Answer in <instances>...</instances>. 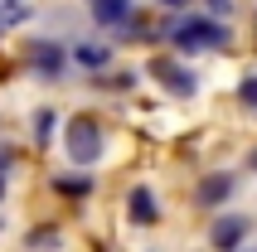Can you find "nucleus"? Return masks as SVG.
<instances>
[{
	"instance_id": "obj_18",
	"label": "nucleus",
	"mask_w": 257,
	"mask_h": 252,
	"mask_svg": "<svg viewBox=\"0 0 257 252\" xmlns=\"http://www.w3.org/2000/svg\"><path fill=\"white\" fill-rule=\"evenodd\" d=\"M160 5H165V10H185L189 0H160Z\"/></svg>"
},
{
	"instance_id": "obj_19",
	"label": "nucleus",
	"mask_w": 257,
	"mask_h": 252,
	"mask_svg": "<svg viewBox=\"0 0 257 252\" xmlns=\"http://www.w3.org/2000/svg\"><path fill=\"white\" fill-rule=\"evenodd\" d=\"M5 180H10V175H0V199H5Z\"/></svg>"
},
{
	"instance_id": "obj_21",
	"label": "nucleus",
	"mask_w": 257,
	"mask_h": 252,
	"mask_svg": "<svg viewBox=\"0 0 257 252\" xmlns=\"http://www.w3.org/2000/svg\"><path fill=\"white\" fill-rule=\"evenodd\" d=\"M238 252H257V247H238Z\"/></svg>"
},
{
	"instance_id": "obj_12",
	"label": "nucleus",
	"mask_w": 257,
	"mask_h": 252,
	"mask_svg": "<svg viewBox=\"0 0 257 252\" xmlns=\"http://www.w3.org/2000/svg\"><path fill=\"white\" fill-rule=\"evenodd\" d=\"M136 83H141L136 68H121V73H112V78H107V73H92V87H97V92H131Z\"/></svg>"
},
{
	"instance_id": "obj_10",
	"label": "nucleus",
	"mask_w": 257,
	"mask_h": 252,
	"mask_svg": "<svg viewBox=\"0 0 257 252\" xmlns=\"http://www.w3.org/2000/svg\"><path fill=\"white\" fill-rule=\"evenodd\" d=\"M126 218H131L136 228H156V223H160V199H156L151 184H136V189L126 194Z\"/></svg>"
},
{
	"instance_id": "obj_16",
	"label": "nucleus",
	"mask_w": 257,
	"mask_h": 252,
	"mask_svg": "<svg viewBox=\"0 0 257 252\" xmlns=\"http://www.w3.org/2000/svg\"><path fill=\"white\" fill-rule=\"evenodd\" d=\"M15 165H20V146L15 141H0V175H10Z\"/></svg>"
},
{
	"instance_id": "obj_20",
	"label": "nucleus",
	"mask_w": 257,
	"mask_h": 252,
	"mask_svg": "<svg viewBox=\"0 0 257 252\" xmlns=\"http://www.w3.org/2000/svg\"><path fill=\"white\" fill-rule=\"evenodd\" d=\"M247 165H252V170H257V151H252V155H247Z\"/></svg>"
},
{
	"instance_id": "obj_3",
	"label": "nucleus",
	"mask_w": 257,
	"mask_h": 252,
	"mask_svg": "<svg viewBox=\"0 0 257 252\" xmlns=\"http://www.w3.org/2000/svg\"><path fill=\"white\" fill-rule=\"evenodd\" d=\"M146 73H151V78H156L170 97H194V92H199V73L185 68L175 54H156L151 63H146Z\"/></svg>"
},
{
	"instance_id": "obj_1",
	"label": "nucleus",
	"mask_w": 257,
	"mask_h": 252,
	"mask_svg": "<svg viewBox=\"0 0 257 252\" xmlns=\"http://www.w3.org/2000/svg\"><path fill=\"white\" fill-rule=\"evenodd\" d=\"M156 39H165L175 54H223L233 49V29L199 10H170L156 25Z\"/></svg>"
},
{
	"instance_id": "obj_15",
	"label": "nucleus",
	"mask_w": 257,
	"mask_h": 252,
	"mask_svg": "<svg viewBox=\"0 0 257 252\" xmlns=\"http://www.w3.org/2000/svg\"><path fill=\"white\" fill-rule=\"evenodd\" d=\"M238 102H243L247 112H257V73H247L243 83H238Z\"/></svg>"
},
{
	"instance_id": "obj_8",
	"label": "nucleus",
	"mask_w": 257,
	"mask_h": 252,
	"mask_svg": "<svg viewBox=\"0 0 257 252\" xmlns=\"http://www.w3.org/2000/svg\"><path fill=\"white\" fill-rule=\"evenodd\" d=\"M87 15H92V25L97 29H121L136 20V0H87Z\"/></svg>"
},
{
	"instance_id": "obj_6",
	"label": "nucleus",
	"mask_w": 257,
	"mask_h": 252,
	"mask_svg": "<svg viewBox=\"0 0 257 252\" xmlns=\"http://www.w3.org/2000/svg\"><path fill=\"white\" fill-rule=\"evenodd\" d=\"M247 238H252V218L247 213H218L214 228H209V247L214 252H238Z\"/></svg>"
},
{
	"instance_id": "obj_14",
	"label": "nucleus",
	"mask_w": 257,
	"mask_h": 252,
	"mask_svg": "<svg viewBox=\"0 0 257 252\" xmlns=\"http://www.w3.org/2000/svg\"><path fill=\"white\" fill-rule=\"evenodd\" d=\"M29 126H34V141L49 146V141H54V126H58V112H54V107H39V112L29 116Z\"/></svg>"
},
{
	"instance_id": "obj_17",
	"label": "nucleus",
	"mask_w": 257,
	"mask_h": 252,
	"mask_svg": "<svg viewBox=\"0 0 257 252\" xmlns=\"http://www.w3.org/2000/svg\"><path fill=\"white\" fill-rule=\"evenodd\" d=\"M209 5H214V15H228V10H233L228 0H209Z\"/></svg>"
},
{
	"instance_id": "obj_11",
	"label": "nucleus",
	"mask_w": 257,
	"mask_h": 252,
	"mask_svg": "<svg viewBox=\"0 0 257 252\" xmlns=\"http://www.w3.org/2000/svg\"><path fill=\"white\" fill-rule=\"evenodd\" d=\"M63 247V228L58 223H39L25 233V252H58Z\"/></svg>"
},
{
	"instance_id": "obj_5",
	"label": "nucleus",
	"mask_w": 257,
	"mask_h": 252,
	"mask_svg": "<svg viewBox=\"0 0 257 252\" xmlns=\"http://www.w3.org/2000/svg\"><path fill=\"white\" fill-rule=\"evenodd\" d=\"M233 194H238V175H233V170H209V175H199V184H194V209L223 213V204H233Z\"/></svg>"
},
{
	"instance_id": "obj_4",
	"label": "nucleus",
	"mask_w": 257,
	"mask_h": 252,
	"mask_svg": "<svg viewBox=\"0 0 257 252\" xmlns=\"http://www.w3.org/2000/svg\"><path fill=\"white\" fill-rule=\"evenodd\" d=\"M25 63L34 78H44V83H58L63 73H68V44H58V39H34L25 49Z\"/></svg>"
},
{
	"instance_id": "obj_2",
	"label": "nucleus",
	"mask_w": 257,
	"mask_h": 252,
	"mask_svg": "<svg viewBox=\"0 0 257 252\" xmlns=\"http://www.w3.org/2000/svg\"><path fill=\"white\" fill-rule=\"evenodd\" d=\"M63 146H68V160L73 170H87V165H97L102 151H107V126L97 121V116H73L68 126H63Z\"/></svg>"
},
{
	"instance_id": "obj_9",
	"label": "nucleus",
	"mask_w": 257,
	"mask_h": 252,
	"mask_svg": "<svg viewBox=\"0 0 257 252\" xmlns=\"http://www.w3.org/2000/svg\"><path fill=\"white\" fill-rule=\"evenodd\" d=\"M49 189H54L58 199H68V204H83V199H92L97 180H92L87 170H58V175H49Z\"/></svg>"
},
{
	"instance_id": "obj_13",
	"label": "nucleus",
	"mask_w": 257,
	"mask_h": 252,
	"mask_svg": "<svg viewBox=\"0 0 257 252\" xmlns=\"http://www.w3.org/2000/svg\"><path fill=\"white\" fill-rule=\"evenodd\" d=\"M34 10H29V0H0V29H15V25H29Z\"/></svg>"
},
{
	"instance_id": "obj_7",
	"label": "nucleus",
	"mask_w": 257,
	"mask_h": 252,
	"mask_svg": "<svg viewBox=\"0 0 257 252\" xmlns=\"http://www.w3.org/2000/svg\"><path fill=\"white\" fill-rule=\"evenodd\" d=\"M112 58H116V49H112V44H102V39H78L68 49V63H73V68H83V73H107V68H112Z\"/></svg>"
}]
</instances>
